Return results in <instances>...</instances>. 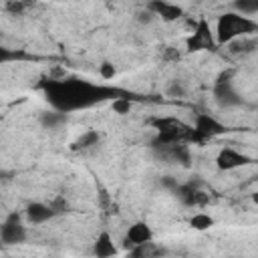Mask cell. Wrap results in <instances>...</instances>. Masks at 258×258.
Wrapping results in <instances>:
<instances>
[{"label": "cell", "mask_w": 258, "mask_h": 258, "mask_svg": "<svg viewBox=\"0 0 258 258\" xmlns=\"http://www.w3.org/2000/svg\"><path fill=\"white\" fill-rule=\"evenodd\" d=\"M46 103L62 113H73L81 109H89L105 99L121 97L123 93L113 87L97 85L79 77H67V79H48L42 87Z\"/></svg>", "instance_id": "obj_1"}, {"label": "cell", "mask_w": 258, "mask_h": 258, "mask_svg": "<svg viewBox=\"0 0 258 258\" xmlns=\"http://www.w3.org/2000/svg\"><path fill=\"white\" fill-rule=\"evenodd\" d=\"M248 34H258V20L240 14V12H224L216 20V40L218 46H224L226 42L238 38V36H248Z\"/></svg>", "instance_id": "obj_2"}, {"label": "cell", "mask_w": 258, "mask_h": 258, "mask_svg": "<svg viewBox=\"0 0 258 258\" xmlns=\"http://www.w3.org/2000/svg\"><path fill=\"white\" fill-rule=\"evenodd\" d=\"M185 48L189 52H198V50H216L218 48V40H216V30L210 28V22L206 18H200L191 30V34L185 40Z\"/></svg>", "instance_id": "obj_3"}, {"label": "cell", "mask_w": 258, "mask_h": 258, "mask_svg": "<svg viewBox=\"0 0 258 258\" xmlns=\"http://www.w3.org/2000/svg\"><path fill=\"white\" fill-rule=\"evenodd\" d=\"M232 75H234L232 71H224L214 83V99L220 107H226V109L242 105V97L232 85Z\"/></svg>", "instance_id": "obj_4"}, {"label": "cell", "mask_w": 258, "mask_h": 258, "mask_svg": "<svg viewBox=\"0 0 258 258\" xmlns=\"http://www.w3.org/2000/svg\"><path fill=\"white\" fill-rule=\"evenodd\" d=\"M26 226L22 222V216L18 212H10L2 226H0V240L4 246H14V244H22L26 240Z\"/></svg>", "instance_id": "obj_5"}, {"label": "cell", "mask_w": 258, "mask_h": 258, "mask_svg": "<svg viewBox=\"0 0 258 258\" xmlns=\"http://www.w3.org/2000/svg\"><path fill=\"white\" fill-rule=\"evenodd\" d=\"M254 159L250 155H246V153H242L234 147H222L216 155V165L222 171H232V169H238V167H246Z\"/></svg>", "instance_id": "obj_6"}, {"label": "cell", "mask_w": 258, "mask_h": 258, "mask_svg": "<svg viewBox=\"0 0 258 258\" xmlns=\"http://www.w3.org/2000/svg\"><path fill=\"white\" fill-rule=\"evenodd\" d=\"M226 52L232 58H246L258 50V34H248V36H238L230 42L224 44Z\"/></svg>", "instance_id": "obj_7"}, {"label": "cell", "mask_w": 258, "mask_h": 258, "mask_svg": "<svg viewBox=\"0 0 258 258\" xmlns=\"http://www.w3.org/2000/svg\"><path fill=\"white\" fill-rule=\"evenodd\" d=\"M194 129H196L198 133H202L206 139L216 137V135H222V133L228 131V127H226L224 123H220V121H218L214 115H210V113H198L196 119H194Z\"/></svg>", "instance_id": "obj_8"}, {"label": "cell", "mask_w": 258, "mask_h": 258, "mask_svg": "<svg viewBox=\"0 0 258 258\" xmlns=\"http://www.w3.org/2000/svg\"><path fill=\"white\" fill-rule=\"evenodd\" d=\"M173 194H175V196L179 198V202H181L183 206H187V208H198V206H206V204H208V194H204V191H202L198 185H194L191 181H189V183H179Z\"/></svg>", "instance_id": "obj_9"}, {"label": "cell", "mask_w": 258, "mask_h": 258, "mask_svg": "<svg viewBox=\"0 0 258 258\" xmlns=\"http://www.w3.org/2000/svg\"><path fill=\"white\" fill-rule=\"evenodd\" d=\"M147 8L157 18H161L163 22H173V20L183 16V8L179 4H173V2H167V0H149Z\"/></svg>", "instance_id": "obj_10"}, {"label": "cell", "mask_w": 258, "mask_h": 258, "mask_svg": "<svg viewBox=\"0 0 258 258\" xmlns=\"http://www.w3.org/2000/svg\"><path fill=\"white\" fill-rule=\"evenodd\" d=\"M153 240V232L149 228L147 222H135L129 226L127 234H125V248H133V246H139L143 242H149Z\"/></svg>", "instance_id": "obj_11"}, {"label": "cell", "mask_w": 258, "mask_h": 258, "mask_svg": "<svg viewBox=\"0 0 258 258\" xmlns=\"http://www.w3.org/2000/svg\"><path fill=\"white\" fill-rule=\"evenodd\" d=\"M24 216H26V220H28L30 224L38 226V224H44V222L52 220L56 214L52 212V208H50L48 204H42V202H32V204H28V206H26Z\"/></svg>", "instance_id": "obj_12"}, {"label": "cell", "mask_w": 258, "mask_h": 258, "mask_svg": "<svg viewBox=\"0 0 258 258\" xmlns=\"http://www.w3.org/2000/svg\"><path fill=\"white\" fill-rule=\"evenodd\" d=\"M93 254L99 256V258H109V256H115L117 254V248L113 244V238L109 232H101L93 244Z\"/></svg>", "instance_id": "obj_13"}, {"label": "cell", "mask_w": 258, "mask_h": 258, "mask_svg": "<svg viewBox=\"0 0 258 258\" xmlns=\"http://www.w3.org/2000/svg\"><path fill=\"white\" fill-rule=\"evenodd\" d=\"M99 139H101V135H99L97 129H87L85 133H81V135L73 141L71 149H73V151H89V149L97 147Z\"/></svg>", "instance_id": "obj_14"}, {"label": "cell", "mask_w": 258, "mask_h": 258, "mask_svg": "<svg viewBox=\"0 0 258 258\" xmlns=\"http://www.w3.org/2000/svg\"><path fill=\"white\" fill-rule=\"evenodd\" d=\"M159 254H165V250H163L161 246H157L153 240H149V242H143V244H139V246L129 248V256L151 258V256H159Z\"/></svg>", "instance_id": "obj_15"}, {"label": "cell", "mask_w": 258, "mask_h": 258, "mask_svg": "<svg viewBox=\"0 0 258 258\" xmlns=\"http://www.w3.org/2000/svg\"><path fill=\"white\" fill-rule=\"evenodd\" d=\"M67 115H69V113H62V111L52 109V111H46V113L40 115V123H42L44 127H48V129H56L58 125H62V123L67 121Z\"/></svg>", "instance_id": "obj_16"}, {"label": "cell", "mask_w": 258, "mask_h": 258, "mask_svg": "<svg viewBox=\"0 0 258 258\" xmlns=\"http://www.w3.org/2000/svg\"><path fill=\"white\" fill-rule=\"evenodd\" d=\"M34 4H36L34 0H4V10L10 12L12 16H20Z\"/></svg>", "instance_id": "obj_17"}, {"label": "cell", "mask_w": 258, "mask_h": 258, "mask_svg": "<svg viewBox=\"0 0 258 258\" xmlns=\"http://www.w3.org/2000/svg\"><path fill=\"white\" fill-rule=\"evenodd\" d=\"M189 226L194 228V230H208V228H212L214 226V218L210 216V214H206V212H196L191 218H189Z\"/></svg>", "instance_id": "obj_18"}, {"label": "cell", "mask_w": 258, "mask_h": 258, "mask_svg": "<svg viewBox=\"0 0 258 258\" xmlns=\"http://www.w3.org/2000/svg\"><path fill=\"white\" fill-rule=\"evenodd\" d=\"M131 109H133V103H131V99L125 97V95L115 97V99L111 101V111L117 113V115H127Z\"/></svg>", "instance_id": "obj_19"}, {"label": "cell", "mask_w": 258, "mask_h": 258, "mask_svg": "<svg viewBox=\"0 0 258 258\" xmlns=\"http://www.w3.org/2000/svg\"><path fill=\"white\" fill-rule=\"evenodd\" d=\"M232 6H234L236 12L246 14V16H250V14H258V0H234Z\"/></svg>", "instance_id": "obj_20"}, {"label": "cell", "mask_w": 258, "mask_h": 258, "mask_svg": "<svg viewBox=\"0 0 258 258\" xmlns=\"http://www.w3.org/2000/svg\"><path fill=\"white\" fill-rule=\"evenodd\" d=\"M48 206L52 208V212H54L56 216H62V214H69V212H71V204H69V200H67L64 196H54V198H50V200H48Z\"/></svg>", "instance_id": "obj_21"}, {"label": "cell", "mask_w": 258, "mask_h": 258, "mask_svg": "<svg viewBox=\"0 0 258 258\" xmlns=\"http://www.w3.org/2000/svg\"><path fill=\"white\" fill-rule=\"evenodd\" d=\"M165 95L171 97V99H183V97H185V87H183V83L177 81V79L169 81V85L165 87Z\"/></svg>", "instance_id": "obj_22"}, {"label": "cell", "mask_w": 258, "mask_h": 258, "mask_svg": "<svg viewBox=\"0 0 258 258\" xmlns=\"http://www.w3.org/2000/svg\"><path fill=\"white\" fill-rule=\"evenodd\" d=\"M135 20L139 22V24H151L153 20H157V16L145 6V8H141V10H137L135 12Z\"/></svg>", "instance_id": "obj_23"}, {"label": "cell", "mask_w": 258, "mask_h": 258, "mask_svg": "<svg viewBox=\"0 0 258 258\" xmlns=\"http://www.w3.org/2000/svg\"><path fill=\"white\" fill-rule=\"evenodd\" d=\"M16 58H28V54H24L22 50H16V52H10L8 48H0V62H8V60H16Z\"/></svg>", "instance_id": "obj_24"}, {"label": "cell", "mask_w": 258, "mask_h": 258, "mask_svg": "<svg viewBox=\"0 0 258 258\" xmlns=\"http://www.w3.org/2000/svg\"><path fill=\"white\" fill-rule=\"evenodd\" d=\"M99 75H101V79L111 81V79L115 77V67H113L109 60H105V62H101V64H99Z\"/></svg>", "instance_id": "obj_25"}, {"label": "cell", "mask_w": 258, "mask_h": 258, "mask_svg": "<svg viewBox=\"0 0 258 258\" xmlns=\"http://www.w3.org/2000/svg\"><path fill=\"white\" fill-rule=\"evenodd\" d=\"M161 183H163V187H167V189H171V191H175V187L179 185L171 175H165V177L161 179Z\"/></svg>", "instance_id": "obj_26"}, {"label": "cell", "mask_w": 258, "mask_h": 258, "mask_svg": "<svg viewBox=\"0 0 258 258\" xmlns=\"http://www.w3.org/2000/svg\"><path fill=\"white\" fill-rule=\"evenodd\" d=\"M254 202H258V194H256V196H254Z\"/></svg>", "instance_id": "obj_27"}, {"label": "cell", "mask_w": 258, "mask_h": 258, "mask_svg": "<svg viewBox=\"0 0 258 258\" xmlns=\"http://www.w3.org/2000/svg\"><path fill=\"white\" fill-rule=\"evenodd\" d=\"M105 2H109V0H105Z\"/></svg>", "instance_id": "obj_28"}]
</instances>
